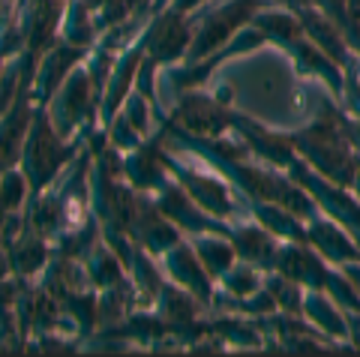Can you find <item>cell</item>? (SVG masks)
<instances>
[{"mask_svg": "<svg viewBox=\"0 0 360 357\" xmlns=\"http://www.w3.org/2000/svg\"><path fill=\"white\" fill-rule=\"evenodd\" d=\"M258 6H262V0H231L229 6L217 9L210 18L201 21L198 30H193V46H189L186 58L195 63L201 58H207V54H213L217 48H222L225 42L238 33L243 21L255 15Z\"/></svg>", "mask_w": 360, "mask_h": 357, "instance_id": "7a4b0ae2", "label": "cell"}, {"mask_svg": "<svg viewBox=\"0 0 360 357\" xmlns=\"http://www.w3.org/2000/svg\"><path fill=\"white\" fill-rule=\"evenodd\" d=\"M90 84H94V75H90L87 70H75L66 82L60 84V93L58 99H54V115H51V124L58 126L60 136H66V132H72L82 120L87 117L84 111L90 105Z\"/></svg>", "mask_w": 360, "mask_h": 357, "instance_id": "277c9868", "label": "cell"}, {"mask_svg": "<svg viewBox=\"0 0 360 357\" xmlns=\"http://www.w3.org/2000/svg\"><path fill=\"white\" fill-rule=\"evenodd\" d=\"M180 124L186 129L198 132V136H219L222 126H229V115L210 99H201V96H186L184 103L177 105V115H174Z\"/></svg>", "mask_w": 360, "mask_h": 357, "instance_id": "52a82bcc", "label": "cell"}, {"mask_svg": "<svg viewBox=\"0 0 360 357\" xmlns=\"http://www.w3.org/2000/svg\"><path fill=\"white\" fill-rule=\"evenodd\" d=\"M141 42H144V58L153 66L174 63L180 58H186L189 46H193V27H189V21H186V13H177V9L165 6L160 18L153 21L150 33Z\"/></svg>", "mask_w": 360, "mask_h": 357, "instance_id": "3957f363", "label": "cell"}, {"mask_svg": "<svg viewBox=\"0 0 360 357\" xmlns=\"http://www.w3.org/2000/svg\"><path fill=\"white\" fill-rule=\"evenodd\" d=\"M165 6H168V0H156V4H153V9H156V13H162Z\"/></svg>", "mask_w": 360, "mask_h": 357, "instance_id": "7c38bea8", "label": "cell"}, {"mask_svg": "<svg viewBox=\"0 0 360 357\" xmlns=\"http://www.w3.org/2000/svg\"><path fill=\"white\" fill-rule=\"evenodd\" d=\"M195 252H198V259L205 261L207 273H213V276L229 273L231 264H234V249L229 247V243L217 240V238H201V240H195Z\"/></svg>", "mask_w": 360, "mask_h": 357, "instance_id": "9c48e42d", "label": "cell"}, {"mask_svg": "<svg viewBox=\"0 0 360 357\" xmlns=\"http://www.w3.org/2000/svg\"><path fill=\"white\" fill-rule=\"evenodd\" d=\"M238 252L243 255L246 261H255V264H267L270 259H276V247L274 240H270L267 231H238Z\"/></svg>", "mask_w": 360, "mask_h": 357, "instance_id": "30bf717a", "label": "cell"}, {"mask_svg": "<svg viewBox=\"0 0 360 357\" xmlns=\"http://www.w3.org/2000/svg\"><path fill=\"white\" fill-rule=\"evenodd\" d=\"M357 138H360V126H357Z\"/></svg>", "mask_w": 360, "mask_h": 357, "instance_id": "4fadbf2b", "label": "cell"}, {"mask_svg": "<svg viewBox=\"0 0 360 357\" xmlns=\"http://www.w3.org/2000/svg\"><path fill=\"white\" fill-rule=\"evenodd\" d=\"M72 156V148L63 144V136L58 126L45 117V111H37L21 150V162H25V177L33 189H42L54 174L63 169V162Z\"/></svg>", "mask_w": 360, "mask_h": 357, "instance_id": "6da1fadb", "label": "cell"}, {"mask_svg": "<svg viewBox=\"0 0 360 357\" xmlns=\"http://www.w3.org/2000/svg\"><path fill=\"white\" fill-rule=\"evenodd\" d=\"M165 264H168V273L174 276L180 288H189V292L207 297V292H210L207 267H205V261L198 259V252H193L186 243H174V247L168 249Z\"/></svg>", "mask_w": 360, "mask_h": 357, "instance_id": "8992f818", "label": "cell"}, {"mask_svg": "<svg viewBox=\"0 0 360 357\" xmlns=\"http://www.w3.org/2000/svg\"><path fill=\"white\" fill-rule=\"evenodd\" d=\"M201 4H205V0H168V6L172 9H177V13H193V9H198Z\"/></svg>", "mask_w": 360, "mask_h": 357, "instance_id": "8fae6325", "label": "cell"}, {"mask_svg": "<svg viewBox=\"0 0 360 357\" xmlns=\"http://www.w3.org/2000/svg\"><path fill=\"white\" fill-rule=\"evenodd\" d=\"M141 60H144V42L135 51H129L127 58L120 60V66L115 70V75L108 78V96H105V105H103V111H105V120H111L115 117V111L123 105V99L129 96V87H132V78L139 75V70H141Z\"/></svg>", "mask_w": 360, "mask_h": 357, "instance_id": "ba28073f", "label": "cell"}, {"mask_svg": "<svg viewBox=\"0 0 360 357\" xmlns=\"http://www.w3.org/2000/svg\"><path fill=\"white\" fill-rule=\"evenodd\" d=\"M25 91H27V82L21 84L18 99L13 103V108L4 111V117H0V174L9 171L15 165L21 150H25L27 132H30V124H33V115H30Z\"/></svg>", "mask_w": 360, "mask_h": 357, "instance_id": "5b68a950", "label": "cell"}]
</instances>
